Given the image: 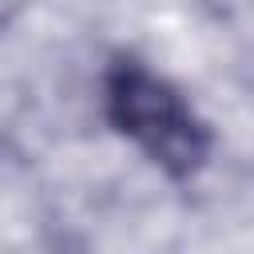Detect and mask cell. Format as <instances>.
I'll return each instance as SVG.
<instances>
[{
  "mask_svg": "<svg viewBox=\"0 0 254 254\" xmlns=\"http://www.w3.org/2000/svg\"><path fill=\"white\" fill-rule=\"evenodd\" d=\"M103 115L163 175L190 179L206 167L214 131L190 99L135 56H115L103 71Z\"/></svg>",
  "mask_w": 254,
  "mask_h": 254,
  "instance_id": "6da1fadb",
  "label": "cell"
}]
</instances>
